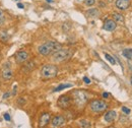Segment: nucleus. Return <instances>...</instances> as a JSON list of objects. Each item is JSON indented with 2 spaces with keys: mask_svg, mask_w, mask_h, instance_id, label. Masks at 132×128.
<instances>
[{
  "mask_svg": "<svg viewBox=\"0 0 132 128\" xmlns=\"http://www.w3.org/2000/svg\"><path fill=\"white\" fill-rule=\"evenodd\" d=\"M60 48H62L61 44L58 42H54V41H48L44 44H42L39 48L38 51L42 56H49L52 53L56 52L57 50H59Z\"/></svg>",
  "mask_w": 132,
  "mask_h": 128,
  "instance_id": "f257e3e1",
  "label": "nucleus"
},
{
  "mask_svg": "<svg viewBox=\"0 0 132 128\" xmlns=\"http://www.w3.org/2000/svg\"><path fill=\"white\" fill-rule=\"evenodd\" d=\"M73 55V51L70 49H63L60 48L59 50H57L56 52L53 53L52 55V60L54 62L60 63V62H64L66 60H68L71 56Z\"/></svg>",
  "mask_w": 132,
  "mask_h": 128,
  "instance_id": "f03ea898",
  "label": "nucleus"
},
{
  "mask_svg": "<svg viewBox=\"0 0 132 128\" xmlns=\"http://www.w3.org/2000/svg\"><path fill=\"white\" fill-rule=\"evenodd\" d=\"M58 73V68L56 65H53V64H46L42 67L41 69V75L43 78H53L57 75Z\"/></svg>",
  "mask_w": 132,
  "mask_h": 128,
  "instance_id": "7ed1b4c3",
  "label": "nucleus"
},
{
  "mask_svg": "<svg viewBox=\"0 0 132 128\" xmlns=\"http://www.w3.org/2000/svg\"><path fill=\"white\" fill-rule=\"evenodd\" d=\"M73 100L78 107H83L87 102V96L82 91H76L73 93Z\"/></svg>",
  "mask_w": 132,
  "mask_h": 128,
  "instance_id": "20e7f679",
  "label": "nucleus"
},
{
  "mask_svg": "<svg viewBox=\"0 0 132 128\" xmlns=\"http://www.w3.org/2000/svg\"><path fill=\"white\" fill-rule=\"evenodd\" d=\"M89 107H90L92 111L99 113V112L105 111L108 106H107V104H106L104 101H102V100H93V101L90 102V104H89Z\"/></svg>",
  "mask_w": 132,
  "mask_h": 128,
  "instance_id": "39448f33",
  "label": "nucleus"
},
{
  "mask_svg": "<svg viewBox=\"0 0 132 128\" xmlns=\"http://www.w3.org/2000/svg\"><path fill=\"white\" fill-rule=\"evenodd\" d=\"M57 104H58V106H59L60 108L66 109V108H68V107L70 106V104H71V99L68 96H61L59 98Z\"/></svg>",
  "mask_w": 132,
  "mask_h": 128,
  "instance_id": "423d86ee",
  "label": "nucleus"
},
{
  "mask_svg": "<svg viewBox=\"0 0 132 128\" xmlns=\"http://www.w3.org/2000/svg\"><path fill=\"white\" fill-rule=\"evenodd\" d=\"M52 126L53 127H61L65 124V118L61 115H58V116H55L53 119H52V122H51Z\"/></svg>",
  "mask_w": 132,
  "mask_h": 128,
  "instance_id": "0eeeda50",
  "label": "nucleus"
},
{
  "mask_svg": "<svg viewBox=\"0 0 132 128\" xmlns=\"http://www.w3.org/2000/svg\"><path fill=\"white\" fill-rule=\"evenodd\" d=\"M116 28H117V23L114 19H107L103 26V29L105 31H108V32H113L115 31Z\"/></svg>",
  "mask_w": 132,
  "mask_h": 128,
  "instance_id": "6e6552de",
  "label": "nucleus"
},
{
  "mask_svg": "<svg viewBox=\"0 0 132 128\" xmlns=\"http://www.w3.org/2000/svg\"><path fill=\"white\" fill-rule=\"evenodd\" d=\"M28 59H29V54L26 51H19V52H17L16 55H15V61L18 64L24 63Z\"/></svg>",
  "mask_w": 132,
  "mask_h": 128,
  "instance_id": "1a4fd4ad",
  "label": "nucleus"
},
{
  "mask_svg": "<svg viewBox=\"0 0 132 128\" xmlns=\"http://www.w3.org/2000/svg\"><path fill=\"white\" fill-rule=\"evenodd\" d=\"M115 4L118 9L126 10L130 6V0H116Z\"/></svg>",
  "mask_w": 132,
  "mask_h": 128,
  "instance_id": "9d476101",
  "label": "nucleus"
},
{
  "mask_svg": "<svg viewBox=\"0 0 132 128\" xmlns=\"http://www.w3.org/2000/svg\"><path fill=\"white\" fill-rule=\"evenodd\" d=\"M50 119H51V115L49 113H44L41 117H40V121H39V124L41 127H44L46 126L48 123H49Z\"/></svg>",
  "mask_w": 132,
  "mask_h": 128,
  "instance_id": "9b49d317",
  "label": "nucleus"
},
{
  "mask_svg": "<svg viewBox=\"0 0 132 128\" xmlns=\"http://www.w3.org/2000/svg\"><path fill=\"white\" fill-rule=\"evenodd\" d=\"M116 116H117V113L115 111H113V110H111V111H108V112L105 114L104 119H105L106 122L111 123V122H113L116 119Z\"/></svg>",
  "mask_w": 132,
  "mask_h": 128,
  "instance_id": "f8f14e48",
  "label": "nucleus"
},
{
  "mask_svg": "<svg viewBox=\"0 0 132 128\" xmlns=\"http://www.w3.org/2000/svg\"><path fill=\"white\" fill-rule=\"evenodd\" d=\"M12 76H13V73H12V71L10 70V68L6 67V68H4V69L2 70V77H3L4 79L9 80L12 78Z\"/></svg>",
  "mask_w": 132,
  "mask_h": 128,
  "instance_id": "ddd939ff",
  "label": "nucleus"
},
{
  "mask_svg": "<svg viewBox=\"0 0 132 128\" xmlns=\"http://www.w3.org/2000/svg\"><path fill=\"white\" fill-rule=\"evenodd\" d=\"M86 15L89 16V17H97V16L99 15V9H97V8L89 9V10L86 12Z\"/></svg>",
  "mask_w": 132,
  "mask_h": 128,
  "instance_id": "4468645a",
  "label": "nucleus"
},
{
  "mask_svg": "<svg viewBox=\"0 0 132 128\" xmlns=\"http://www.w3.org/2000/svg\"><path fill=\"white\" fill-rule=\"evenodd\" d=\"M72 86V83H66V84H60L59 86H57L54 92H60L62 90H65V89H68V87H71Z\"/></svg>",
  "mask_w": 132,
  "mask_h": 128,
  "instance_id": "2eb2a0df",
  "label": "nucleus"
},
{
  "mask_svg": "<svg viewBox=\"0 0 132 128\" xmlns=\"http://www.w3.org/2000/svg\"><path fill=\"white\" fill-rule=\"evenodd\" d=\"M123 55L127 59H132V49H125V50H123Z\"/></svg>",
  "mask_w": 132,
  "mask_h": 128,
  "instance_id": "dca6fc26",
  "label": "nucleus"
},
{
  "mask_svg": "<svg viewBox=\"0 0 132 128\" xmlns=\"http://www.w3.org/2000/svg\"><path fill=\"white\" fill-rule=\"evenodd\" d=\"M113 18L115 21H119V22H123L124 21V17L123 15L119 14V13H113Z\"/></svg>",
  "mask_w": 132,
  "mask_h": 128,
  "instance_id": "f3484780",
  "label": "nucleus"
},
{
  "mask_svg": "<svg viewBox=\"0 0 132 128\" xmlns=\"http://www.w3.org/2000/svg\"><path fill=\"white\" fill-rule=\"evenodd\" d=\"M0 40L3 42H6L8 40V35L6 32H0Z\"/></svg>",
  "mask_w": 132,
  "mask_h": 128,
  "instance_id": "a211bd4d",
  "label": "nucleus"
},
{
  "mask_svg": "<svg viewBox=\"0 0 132 128\" xmlns=\"http://www.w3.org/2000/svg\"><path fill=\"white\" fill-rule=\"evenodd\" d=\"M105 57H106V59H107V60H108V61H109V62H110L111 64H113V65H114V64H116L115 59H114V58H113L111 55H109V54L105 53Z\"/></svg>",
  "mask_w": 132,
  "mask_h": 128,
  "instance_id": "6ab92c4d",
  "label": "nucleus"
},
{
  "mask_svg": "<svg viewBox=\"0 0 132 128\" xmlns=\"http://www.w3.org/2000/svg\"><path fill=\"white\" fill-rule=\"evenodd\" d=\"M79 124H80L81 127H90V126H92L90 123H89L88 121H86V120H81V121L79 122Z\"/></svg>",
  "mask_w": 132,
  "mask_h": 128,
  "instance_id": "aec40b11",
  "label": "nucleus"
},
{
  "mask_svg": "<svg viewBox=\"0 0 132 128\" xmlns=\"http://www.w3.org/2000/svg\"><path fill=\"white\" fill-rule=\"evenodd\" d=\"M96 3V0H84V4L87 6H93Z\"/></svg>",
  "mask_w": 132,
  "mask_h": 128,
  "instance_id": "412c9836",
  "label": "nucleus"
},
{
  "mask_svg": "<svg viewBox=\"0 0 132 128\" xmlns=\"http://www.w3.org/2000/svg\"><path fill=\"white\" fill-rule=\"evenodd\" d=\"M4 20H5V15H4V12L0 9V25L1 23H3L4 22Z\"/></svg>",
  "mask_w": 132,
  "mask_h": 128,
  "instance_id": "4be33fe9",
  "label": "nucleus"
},
{
  "mask_svg": "<svg viewBox=\"0 0 132 128\" xmlns=\"http://www.w3.org/2000/svg\"><path fill=\"white\" fill-rule=\"evenodd\" d=\"M122 111L125 113V114H130V109H128L127 107H122Z\"/></svg>",
  "mask_w": 132,
  "mask_h": 128,
  "instance_id": "5701e85b",
  "label": "nucleus"
},
{
  "mask_svg": "<svg viewBox=\"0 0 132 128\" xmlns=\"http://www.w3.org/2000/svg\"><path fill=\"white\" fill-rule=\"evenodd\" d=\"M17 104L22 106V105H24V104H26V100H24V99H18V101H17Z\"/></svg>",
  "mask_w": 132,
  "mask_h": 128,
  "instance_id": "b1692460",
  "label": "nucleus"
},
{
  "mask_svg": "<svg viewBox=\"0 0 132 128\" xmlns=\"http://www.w3.org/2000/svg\"><path fill=\"white\" fill-rule=\"evenodd\" d=\"M4 119H5L6 121H10V116H9L8 113H5V114H4Z\"/></svg>",
  "mask_w": 132,
  "mask_h": 128,
  "instance_id": "393cba45",
  "label": "nucleus"
},
{
  "mask_svg": "<svg viewBox=\"0 0 132 128\" xmlns=\"http://www.w3.org/2000/svg\"><path fill=\"white\" fill-rule=\"evenodd\" d=\"M83 81H84L85 83H87V84L90 83V80H89V78H87V77H83Z\"/></svg>",
  "mask_w": 132,
  "mask_h": 128,
  "instance_id": "a878e982",
  "label": "nucleus"
},
{
  "mask_svg": "<svg viewBox=\"0 0 132 128\" xmlns=\"http://www.w3.org/2000/svg\"><path fill=\"white\" fill-rule=\"evenodd\" d=\"M17 7H18V8H21V9H22V8H23L24 6H23V4H21V3H17Z\"/></svg>",
  "mask_w": 132,
  "mask_h": 128,
  "instance_id": "bb28decb",
  "label": "nucleus"
},
{
  "mask_svg": "<svg viewBox=\"0 0 132 128\" xmlns=\"http://www.w3.org/2000/svg\"><path fill=\"white\" fill-rule=\"evenodd\" d=\"M9 96H10V93H6L5 95H3V99H6V98H8Z\"/></svg>",
  "mask_w": 132,
  "mask_h": 128,
  "instance_id": "cd10ccee",
  "label": "nucleus"
},
{
  "mask_svg": "<svg viewBox=\"0 0 132 128\" xmlns=\"http://www.w3.org/2000/svg\"><path fill=\"white\" fill-rule=\"evenodd\" d=\"M103 97L106 99V98H108V97H109V94H108V93H104V94H103Z\"/></svg>",
  "mask_w": 132,
  "mask_h": 128,
  "instance_id": "c85d7f7f",
  "label": "nucleus"
},
{
  "mask_svg": "<svg viewBox=\"0 0 132 128\" xmlns=\"http://www.w3.org/2000/svg\"><path fill=\"white\" fill-rule=\"evenodd\" d=\"M16 94V86H14V89H13V93H12V95L14 96Z\"/></svg>",
  "mask_w": 132,
  "mask_h": 128,
  "instance_id": "c756f323",
  "label": "nucleus"
},
{
  "mask_svg": "<svg viewBox=\"0 0 132 128\" xmlns=\"http://www.w3.org/2000/svg\"><path fill=\"white\" fill-rule=\"evenodd\" d=\"M47 2H48V3H52V2H53V0H47Z\"/></svg>",
  "mask_w": 132,
  "mask_h": 128,
  "instance_id": "7c9ffc66",
  "label": "nucleus"
},
{
  "mask_svg": "<svg viewBox=\"0 0 132 128\" xmlns=\"http://www.w3.org/2000/svg\"><path fill=\"white\" fill-rule=\"evenodd\" d=\"M130 80H131V83H132V76H131V79H130Z\"/></svg>",
  "mask_w": 132,
  "mask_h": 128,
  "instance_id": "2f4dec72",
  "label": "nucleus"
}]
</instances>
